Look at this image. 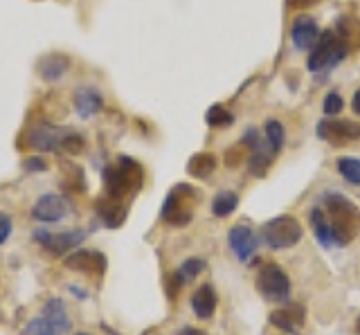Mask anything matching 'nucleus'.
<instances>
[{
	"label": "nucleus",
	"mask_w": 360,
	"mask_h": 335,
	"mask_svg": "<svg viewBox=\"0 0 360 335\" xmlns=\"http://www.w3.org/2000/svg\"><path fill=\"white\" fill-rule=\"evenodd\" d=\"M322 205L326 209V221L331 225L333 243L345 248L360 234V207L342 194H324Z\"/></svg>",
	"instance_id": "obj_1"
},
{
	"label": "nucleus",
	"mask_w": 360,
	"mask_h": 335,
	"mask_svg": "<svg viewBox=\"0 0 360 335\" xmlns=\"http://www.w3.org/2000/svg\"><path fill=\"white\" fill-rule=\"evenodd\" d=\"M144 180L142 166L131 158H120L104 169V196L122 203L124 198L140 192Z\"/></svg>",
	"instance_id": "obj_2"
},
{
	"label": "nucleus",
	"mask_w": 360,
	"mask_h": 335,
	"mask_svg": "<svg viewBox=\"0 0 360 335\" xmlns=\"http://www.w3.org/2000/svg\"><path fill=\"white\" fill-rule=\"evenodd\" d=\"M349 52V43L333 29H326L320 34V39L315 41V46L311 48L309 54V70L311 72H322L331 70L333 65L342 63Z\"/></svg>",
	"instance_id": "obj_3"
},
{
	"label": "nucleus",
	"mask_w": 360,
	"mask_h": 335,
	"mask_svg": "<svg viewBox=\"0 0 360 335\" xmlns=\"http://www.w3.org/2000/svg\"><path fill=\"white\" fill-rule=\"evenodd\" d=\"M198 192L189 185H178L174 187L169 196L165 198V205L160 216L167 225L172 228H185L194 218V209H191V200H196Z\"/></svg>",
	"instance_id": "obj_4"
},
{
	"label": "nucleus",
	"mask_w": 360,
	"mask_h": 335,
	"mask_svg": "<svg viewBox=\"0 0 360 335\" xmlns=\"http://www.w3.org/2000/svg\"><path fill=\"white\" fill-rule=\"evenodd\" d=\"M262 239L266 241L268 248H273V250L295 248L302 239V225H300L297 218H292L288 214H281V216H275L268 223H264Z\"/></svg>",
	"instance_id": "obj_5"
},
{
	"label": "nucleus",
	"mask_w": 360,
	"mask_h": 335,
	"mask_svg": "<svg viewBox=\"0 0 360 335\" xmlns=\"http://www.w3.org/2000/svg\"><path fill=\"white\" fill-rule=\"evenodd\" d=\"M255 286H257V293L266 301H275V304L288 301L290 288H292L288 275L281 270V265H277V263H266L259 268Z\"/></svg>",
	"instance_id": "obj_6"
},
{
	"label": "nucleus",
	"mask_w": 360,
	"mask_h": 335,
	"mask_svg": "<svg viewBox=\"0 0 360 335\" xmlns=\"http://www.w3.org/2000/svg\"><path fill=\"white\" fill-rule=\"evenodd\" d=\"M65 126H54L48 124V121H41V124L32 126L27 142L30 147H34L37 151H48V153H56V151H63V140L68 136Z\"/></svg>",
	"instance_id": "obj_7"
},
{
	"label": "nucleus",
	"mask_w": 360,
	"mask_h": 335,
	"mask_svg": "<svg viewBox=\"0 0 360 335\" xmlns=\"http://www.w3.org/2000/svg\"><path fill=\"white\" fill-rule=\"evenodd\" d=\"M318 138L333 147H345L347 142L360 140V124L347 119H324L318 124Z\"/></svg>",
	"instance_id": "obj_8"
},
{
	"label": "nucleus",
	"mask_w": 360,
	"mask_h": 335,
	"mask_svg": "<svg viewBox=\"0 0 360 335\" xmlns=\"http://www.w3.org/2000/svg\"><path fill=\"white\" fill-rule=\"evenodd\" d=\"M268 322L284 333H300L307 324V308L302 304H286L268 315Z\"/></svg>",
	"instance_id": "obj_9"
},
{
	"label": "nucleus",
	"mask_w": 360,
	"mask_h": 335,
	"mask_svg": "<svg viewBox=\"0 0 360 335\" xmlns=\"http://www.w3.org/2000/svg\"><path fill=\"white\" fill-rule=\"evenodd\" d=\"M34 239H37L45 250H50L54 256H61L65 252H70L72 248H77V245L84 241V234L82 232L54 234V232H48V230H37V232H34Z\"/></svg>",
	"instance_id": "obj_10"
},
{
	"label": "nucleus",
	"mask_w": 360,
	"mask_h": 335,
	"mask_svg": "<svg viewBox=\"0 0 360 335\" xmlns=\"http://www.w3.org/2000/svg\"><path fill=\"white\" fill-rule=\"evenodd\" d=\"M68 270L84 272V275H97L101 277L106 272V256L97 250H77L63 261Z\"/></svg>",
	"instance_id": "obj_11"
},
{
	"label": "nucleus",
	"mask_w": 360,
	"mask_h": 335,
	"mask_svg": "<svg viewBox=\"0 0 360 335\" xmlns=\"http://www.w3.org/2000/svg\"><path fill=\"white\" fill-rule=\"evenodd\" d=\"M228 243L239 261H250L259 248V239L250 225H234L228 232Z\"/></svg>",
	"instance_id": "obj_12"
},
{
	"label": "nucleus",
	"mask_w": 360,
	"mask_h": 335,
	"mask_svg": "<svg viewBox=\"0 0 360 335\" xmlns=\"http://www.w3.org/2000/svg\"><path fill=\"white\" fill-rule=\"evenodd\" d=\"M68 214V200L59 194H43L32 207V216L41 223H59Z\"/></svg>",
	"instance_id": "obj_13"
},
{
	"label": "nucleus",
	"mask_w": 360,
	"mask_h": 335,
	"mask_svg": "<svg viewBox=\"0 0 360 335\" xmlns=\"http://www.w3.org/2000/svg\"><path fill=\"white\" fill-rule=\"evenodd\" d=\"M290 39L297 50H311L320 39V27L311 16H297L290 25Z\"/></svg>",
	"instance_id": "obj_14"
},
{
	"label": "nucleus",
	"mask_w": 360,
	"mask_h": 335,
	"mask_svg": "<svg viewBox=\"0 0 360 335\" xmlns=\"http://www.w3.org/2000/svg\"><path fill=\"white\" fill-rule=\"evenodd\" d=\"M219 306V295L212 284H202L191 295V310L198 320H210Z\"/></svg>",
	"instance_id": "obj_15"
},
{
	"label": "nucleus",
	"mask_w": 360,
	"mask_h": 335,
	"mask_svg": "<svg viewBox=\"0 0 360 335\" xmlns=\"http://www.w3.org/2000/svg\"><path fill=\"white\" fill-rule=\"evenodd\" d=\"M43 320L50 324V329L54 331V335H65L70 331V315H68L65 304L61 299H50L43 308Z\"/></svg>",
	"instance_id": "obj_16"
},
{
	"label": "nucleus",
	"mask_w": 360,
	"mask_h": 335,
	"mask_svg": "<svg viewBox=\"0 0 360 335\" xmlns=\"http://www.w3.org/2000/svg\"><path fill=\"white\" fill-rule=\"evenodd\" d=\"M101 106H104V99H101V93L97 88H82V91L75 93V110L82 119L95 117Z\"/></svg>",
	"instance_id": "obj_17"
},
{
	"label": "nucleus",
	"mask_w": 360,
	"mask_h": 335,
	"mask_svg": "<svg viewBox=\"0 0 360 335\" xmlns=\"http://www.w3.org/2000/svg\"><path fill=\"white\" fill-rule=\"evenodd\" d=\"M95 209H97V216L101 218L106 228H120L124 221H127V205L122 203H115V200H110L106 196H101L97 203H95Z\"/></svg>",
	"instance_id": "obj_18"
},
{
	"label": "nucleus",
	"mask_w": 360,
	"mask_h": 335,
	"mask_svg": "<svg viewBox=\"0 0 360 335\" xmlns=\"http://www.w3.org/2000/svg\"><path fill=\"white\" fill-rule=\"evenodd\" d=\"M70 68V59L63 54H48L39 61V70L45 81H56L65 74V70Z\"/></svg>",
	"instance_id": "obj_19"
},
{
	"label": "nucleus",
	"mask_w": 360,
	"mask_h": 335,
	"mask_svg": "<svg viewBox=\"0 0 360 335\" xmlns=\"http://www.w3.org/2000/svg\"><path fill=\"white\" fill-rule=\"evenodd\" d=\"M309 221H311V228H313V234H315V241H318L322 248H331V245H335L333 243V234H331V225H329L326 214L320 207L311 209Z\"/></svg>",
	"instance_id": "obj_20"
},
{
	"label": "nucleus",
	"mask_w": 360,
	"mask_h": 335,
	"mask_svg": "<svg viewBox=\"0 0 360 335\" xmlns=\"http://www.w3.org/2000/svg\"><path fill=\"white\" fill-rule=\"evenodd\" d=\"M214 169H217V155H212V153H196L187 164V173L191 178H198V180L210 178Z\"/></svg>",
	"instance_id": "obj_21"
},
{
	"label": "nucleus",
	"mask_w": 360,
	"mask_h": 335,
	"mask_svg": "<svg viewBox=\"0 0 360 335\" xmlns=\"http://www.w3.org/2000/svg\"><path fill=\"white\" fill-rule=\"evenodd\" d=\"M205 261L202 259H196V256H191V259H187L185 263H180L178 265V270H174V279L180 284V286H185V284H189V282H194V279L205 270Z\"/></svg>",
	"instance_id": "obj_22"
},
{
	"label": "nucleus",
	"mask_w": 360,
	"mask_h": 335,
	"mask_svg": "<svg viewBox=\"0 0 360 335\" xmlns=\"http://www.w3.org/2000/svg\"><path fill=\"white\" fill-rule=\"evenodd\" d=\"M236 207H239V196H236L234 192H221L212 200V214L217 218L230 216Z\"/></svg>",
	"instance_id": "obj_23"
},
{
	"label": "nucleus",
	"mask_w": 360,
	"mask_h": 335,
	"mask_svg": "<svg viewBox=\"0 0 360 335\" xmlns=\"http://www.w3.org/2000/svg\"><path fill=\"white\" fill-rule=\"evenodd\" d=\"M273 151H264V147H259L252 151V155L248 158V171L257 178H264L270 169V164H273Z\"/></svg>",
	"instance_id": "obj_24"
},
{
	"label": "nucleus",
	"mask_w": 360,
	"mask_h": 335,
	"mask_svg": "<svg viewBox=\"0 0 360 335\" xmlns=\"http://www.w3.org/2000/svg\"><path fill=\"white\" fill-rule=\"evenodd\" d=\"M266 140L270 144V151L273 153H279L281 149H284V142H286V133H284V124L277 119H268L266 121Z\"/></svg>",
	"instance_id": "obj_25"
},
{
	"label": "nucleus",
	"mask_w": 360,
	"mask_h": 335,
	"mask_svg": "<svg viewBox=\"0 0 360 335\" xmlns=\"http://www.w3.org/2000/svg\"><path fill=\"white\" fill-rule=\"evenodd\" d=\"M205 121L212 126V129H225V126H230L232 121H234V115L230 113L228 108H223V106H212L207 110V115H205Z\"/></svg>",
	"instance_id": "obj_26"
},
{
	"label": "nucleus",
	"mask_w": 360,
	"mask_h": 335,
	"mask_svg": "<svg viewBox=\"0 0 360 335\" xmlns=\"http://www.w3.org/2000/svg\"><path fill=\"white\" fill-rule=\"evenodd\" d=\"M338 171L347 183L360 187V160L358 158H340L338 160Z\"/></svg>",
	"instance_id": "obj_27"
},
{
	"label": "nucleus",
	"mask_w": 360,
	"mask_h": 335,
	"mask_svg": "<svg viewBox=\"0 0 360 335\" xmlns=\"http://www.w3.org/2000/svg\"><path fill=\"white\" fill-rule=\"evenodd\" d=\"M84 149H86V140H84V136H79L77 131H68V136H65V140H63V151L65 153H70V155H79V153H84Z\"/></svg>",
	"instance_id": "obj_28"
},
{
	"label": "nucleus",
	"mask_w": 360,
	"mask_h": 335,
	"mask_svg": "<svg viewBox=\"0 0 360 335\" xmlns=\"http://www.w3.org/2000/svg\"><path fill=\"white\" fill-rule=\"evenodd\" d=\"M25 335H54V331L50 329V324L45 322L43 317H34V320L27 324Z\"/></svg>",
	"instance_id": "obj_29"
},
{
	"label": "nucleus",
	"mask_w": 360,
	"mask_h": 335,
	"mask_svg": "<svg viewBox=\"0 0 360 335\" xmlns=\"http://www.w3.org/2000/svg\"><path fill=\"white\" fill-rule=\"evenodd\" d=\"M322 108H324L326 115H338L342 110V97L338 95V93H329V95L324 97Z\"/></svg>",
	"instance_id": "obj_30"
},
{
	"label": "nucleus",
	"mask_w": 360,
	"mask_h": 335,
	"mask_svg": "<svg viewBox=\"0 0 360 335\" xmlns=\"http://www.w3.org/2000/svg\"><path fill=\"white\" fill-rule=\"evenodd\" d=\"M11 230H14V223H11V216L0 211V245H5L11 237Z\"/></svg>",
	"instance_id": "obj_31"
},
{
	"label": "nucleus",
	"mask_w": 360,
	"mask_h": 335,
	"mask_svg": "<svg viewBox=\"0 0 360 335\" xmlns=\"http://www.w3.org/2000/svg\"><path fill=\"white\" fill-rule=\"evenodd\" d=\"M22 166H25L27 171H45V169H48V164H45L41 158H30V160H25V164H22Z\"/></svg>",
	"instance_id": "obj_32"
},
{
	"label": "nucleus",
	"mask_w": 360,
	"mask_h": 335,
	"mask_svg": "<svg viewBox=\"0 0 360 335\" xmlns=\"http://www.w3.org/2000/svg\"><path fill=\"white\" fill-rule=\"evenodd\" d=\"M320 0H288V7L292 9H309L313 5H318Z\"/></svg>",
	"instance_id": "obj_33"
},
{
	"label": "nucleus",
	"mask_w": 360,
	"mask_h": 335,
	"mask_svg": "<svg viewBox=\"0 0 360 335\" xmlns=\"http://www.w3.org/2000/svg\"><path fill=\"white\" fill-rule=\"evenodd\" d=\"M352 106H354V113L360 115V88H358L356 95H354V99H352Z\"/></svg>",
	"instance_id": "obj_34"
},
{
	"label": "nucleus",
	"mask_w": 360,
	"mask_h": 335,
	"mask_svg": "<svg viewBox=\"0 0 360 335\" xmlns=\"http://www.w3.org/2000/svg\"><path fill=\"white\" fill-rule=\"evenodd\" d=\"M180 335H207V333H205V331H200V329H191V327H187V329L180 331Z\"/></svg>",
	"instance_id": "obj_35"
},
{
	"label": "nucleus",
	"mask_w": 360,
	"mask_h": 335,
	"mask_svg": "<svg viewBox=\"0 0 360 335\" xmlns=\"http://www.w3.org/2000/svg\"><path fill=\"white\" fill-rule=\"evenodd\" d=\"M356 335H360V317L356 320Z\"/></svg>",
	"instance_id": "obj_36"
},
{
	"label": "nucleus",
	"mask_w": 360,
	"mask_h": 335,
	"mask_svg": "<svg viewBox=\"0 0 360 335\" xmlns=\"http://www.w3.org/2000/svg\"><path fill=\"white\" fill-rule=\"evenodd\" d=\"M77 335H88V333H77Z\"/></svg>",
	"instance_id": "obj_37"
}]
</instances>
